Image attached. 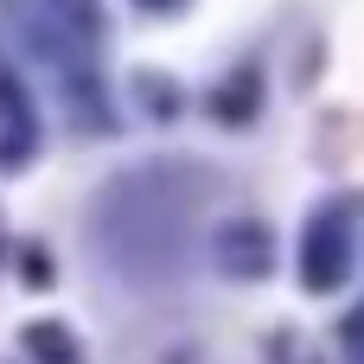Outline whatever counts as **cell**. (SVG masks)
<instances>
[{"instance_id": "obj_6", "label": "cell", "mask_w": 364, "mask_h": 364, "mask_svg": "<svg viewBox=\"0 0 364 364\" xmlns=\"http://www.w3.org/2000/svg\"><path fill=\"white\" fill-rule=\"evenodd\" d=\"M141 6H173V0H141Z\"/></svg>"}, {"instance_id": "obj_3", "label": "cell", "mask_w": 364, "mask_h": 364, "mask_svg": "<svg viewBox=\"0 0 364 364\" xmlns=\"http://www.w3.org/2000/svg\"><path fill=\"white\" fill-rule=\"evenodd\" d=\"M218 115H224V122H243V115H256V70H237V77L224 83V96H218Z\"/></svg>"}, {"instance_id": "obj_2", "label": "cell", "mask_w": 364, "mask_h": 364, "mask_svg": "<svg viewBox=\"0 0 364 364\" xmlns=\"http://www.w3.org/2000/svg\"><path fill=\"white\" fill-rule=\"evenodd\" d=\"M224 269L230 275H262L269 269V230L262 224H230L224 230Z\"/></svg>"}, {"instance_id": "obj_4", "label": "cell", "mask_w": 364, "mask_h": 364, "mask_svg": "<svg viewBox=\"0 0 364 364\" xmlns=\"http://www.w3.org/2000/svg\"><path fill=\"white\" fill-rule=\"evenodd\" d=\"M26 346H32V358H45V364H77V346H70L64 326H32Z\"/></svg>"}, {"instance_id": "obj_5", "label": "cell", "mask_w": 364, "mask_h": 364, "mask_svg": "<svg viewBox=\"0 0 364 364\" xmlns=\"http://www.w3.org/2000/svg\"><path fill=\"white\" fill-rule=\"evenodd\" d=\"M358 339H364V314H358V320H346V346H358Z\"/></svg>"}, {"instance_id": "obj_1", "label": "cell", "mask_w": 364, "mask_h": 364, "mask_svg": "<svg viewBox=\"0 0 364 364\" xmlns=\"http://www.w3.org/2000/svg\"><path fill=\"white\" fill-rule=\"evenodd\" d=\"M301 275L314 294L339 288L346 282V211H320L314 230H307V250H301Z\"/></svg>"}]
</instances>
